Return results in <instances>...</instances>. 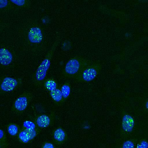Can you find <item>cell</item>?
Instances as JSON below:
<instances>
[{
    "instance_id": "6da1fadb",
    "label": "cell",
    "mask_w": 148,
    "mask_h": 148,
    "mask_svg": "<svg viewBox=\"0 0 148 148\" xmlns=\"http://www.w3.org/2000/svg\"><path fill=\"white\" fill-rule=\"evenodd\" d=\"M50 64V61L47 59L44 60L42 62L38 69L36 74V77L38 80L41 81L45 78Z\"/></svg>"
},
{
    "instance_id": "7a4b0ae2",
    "label": "cell",
    "mask_w": 148,
    "mask_h": 148,
    "mask_svg": "<svg viewBox=\"0 0 148 148\" xmlns=\"http://www.w3.org/2000/svg\"><path fill=\"white\" fill-rule=\"evenodd\" d=\"M28 37L31 42H40L42 39V35L40 29L38 27L31 28L29 32Z\"/></svg>"
},
{
    "instance_id": "3957f363",
    "label": "cell",
    "mask_w": 148,
    "mask_h": 148,
    "mask_svg": "<svg viewBox=\"0 0 148 148\" xmlns=\"http://www.w3.org/2000/svg\"><path fill=\"white\" fill-rule=\"evenodd\" d=\"M17 84L16 79L10 77H6L2 83L1 87L3 91L10 92L14 89Z\"/></svg>"
},
{
    "instance_id": "277c9868",
    "label": "cell",
    "mask_w": 148,
    "mask_h": 148,
    "mask_svg": "<svg viewBox=\"0 0 148 148\" xmlns=\"http://www.w3.org/2000/svg\"><path fill=\"white\" fill-rule=\"evenodd\" d=\"M12 55L7 49H0V63L2 65H7L9 64L12 60Z\"/></svg>"
},
{
    "instance_id": "5b68a950",
    "label": "cell",
    "mask_w": 148,
    "mask_h": 148,
    "mask_svg": "<svg viewBox=\"0 0 148 148\" xmlns=\"http://www.w3.org/2000/svg\"><path fill=\"white\" fill-rule=\"evenodd\" d=\"M134 121L130 115H125L123 117L122 121V127L123 130L127 132H131L134 125Z\"/></svg>"
},
{
    "instance_id": "8992f818",
    "label": "cell",
    "mask_w": 148,
    "mask_h": 148,
    "mask_svg": "<svg viewBox=\"0 0 148 148\" xmlns=\"http://www.w3.org/2000/svg\"><path fill=\"white\" fill-rule=\"evenodd\" d=\"M79 66V62L77 60L72 59L66 64L65 68V71L68 74H74L78 71Z\"/></svg>"
},
{
    "instance_id": "52a82bcc",
    "label": "cell",
    "mask_w": 148,
    "mask_h": 148,
    "mask_svg": "<svg viewBox=\"0 0 148 148\" xmlns=\"http://www.w3.org/2000/svg\"><path fill=\"white\" fill-rule=\"evenodd\" d=\"M27 105V100L25 97H18L14 103V107L18 110L22 111L26 108Z\"/></svg>"
},
{
    "instance_id": "ba28073f",
    "label": "cell",
    "mask_w": 148,
    "mask_h": 148,
    "mask_svg": "<svg viewBox=\"0 0 148 148\" xmlns=\"http://www.w3.org/2000/svg\"><path fill=\"white\" fill-rule=\"evenodd\" d=\"M97 74V71L95 69L93 68H88L84 72L83 77L84 80L89 82L94 79Z\"/></svg>"
},
{
    "instance_id": "9c48e42d",
    "label": "cell",
    "mask_w": 148,
    "mask_h": 148,
    "mask_svg": "<svg viewBox=\"0 0 148 148\" xmlns=\"http://www.w3.org/2000/svg\"><path fill=\"white\" fill-rule=\"evenodd\" d=\"M36 122L38 125L40 127H45L49 124L50 119L47 116L42 115L38 118Z\"/></svg>"
},
{
    "instance_id": "30bf717a",
    "label": "cell",
    "mask_w": 148,
    "mask_h": 148,
    "mask_svg": "<svg viewBox=\"0 0 148 148\" xmlns=\"http://www.w3.org/2000/svg\"><path fill=\"white\" fill-rule=\"evenodd\" d=\"M54 137L55 139L59 141L63 140L65 137L64 132L61 128L56 130L54 132Z\"/></svg>"
},
{
    "instance_id": "8fae6325",
    "label": "cell",
    "mask_w": 148,
    "mask_h": 148,
    "mask_svg": "<svg viewBox=\"0 0 148 148\" xmlns=\"http://www.w3.org/2000/svg\"><path fill=\"white\" fill-rule=\"evenodd\" d=\"M51 95L53 99L55 101L58 102L62 98V95L61 91L57 89L51 91Z\"/></svg>"
},
{
    "instance_id": "7c38bea8",
    "label": "cell",
    "mask_w": 148,
    "mask_h": 148,
    "mask_svg": "<svg viewBox=\"0 0 148 148\" xmlns=\"http://www.w3.org/2000/svg\"><path fill=\"white\" fill-rule=\"evenodd\" d=\"M18 131V127L14 124H11L8 127V132L12 136H14L16 135L17 134Z\"/></svg>"
},
{
    "instance_id": "4fadbf2b",
    "label": "cell",
    "mask_w": 148,
    "mask_h": 148,
    "mask_svg": "<svg viewBox=\"0 0 148 148\" xmlns=\"http://www.w3.org/2000/svg\"><path fill=\"white\" fill-rule=\"evenodd\" d=\"M18 137L24 143H27L30 140L27 133L24 130L19 133Z\"/></svg>"
},
{
    "instance_id": "5bb4252c",
    "label": "cell",
    "mask_w": 148,
    "mask_h": 148,
    "mask_svg": "<svg viewBox=\"0 0 148 148\" xmlns=\"http://www.w3.org/2000/svg\"><path fill=\"white\" fill-rule=\"evenodd\" d=\"M61 92L62 96L64 98H66L69 96L70 94V88L67 85H64L62 88Z\"/></svg>"
},
{
    "instance_id": "9a60e30c",
    "label": "cell",
    "mask_w": 148,
    "mask_h": 148,
    "mask_svg": "<svg viewBox=\"0 0 148 148\" xmlns=\"http://www.w3.org/2000/svg\"><path fill=\"white\" fill-rule=\"evenodd\" d=\"M46 88L49 90L52 91L56 89V84L53 81L49 80L47 81L45 84Z\"/></svg>"
},
{
    "instance_id": "2e32d148",
    "label": "cell",
    "mask_w": 148,
    "mask_h": 148,
    "mask_svg": "<svg viewBox=\"0 0 148 148\" xmlns=\"http://www.w3.org/2000/svg\"><path fill=\"white\" fill-rule=\"evenodd\" d=\"M24 131L27 133L30 140L33 139L36 135V132L34 129L26 128Z\"/></svg>"
},
{
    "instance_id": "e0dca14e",
    "label": "cell",
    "mask_w": 148,
    "mask_h": 148,
    "mask_svg": "<svg viewBox=\"0 0 148 148\" xmlns=\"http://www.w3.org/2000/svg\"><path fill=\"white\" fill-rule=\"evenodd\" d=\"M23 125L26 128L28 129H34L35 127V125L33 122L28 121H25Z\"/></svg>"
},
{
    "instance_id": "ac0fdd59",
    "label": "cell",
    "mask_w": 148,
    "mask_h": 148,
    "mask_svg": "<svg viewBox=\"0 0 148 148\" xmlns=\"http://www.w3.org/2000/svg\"><path fill=\"white\" fill-rule=\"evenodd\" d=\"M14 3L19 6H22L25 3V0H10Z\"/></svg>"
},
{
    "instance_id": "d6986e66",
    "label": "cell",
    "mask_w": 148,
    "mask_h": 148,
    "mask_svg": "<svg viewBox=\"0 0 148 148\" xmlns=\"http://www.w3.org/2000/svg\"><path fill=\"white\" fill-rule=\"evenodd\" d=\"M133 143L130 141H127L125 142L123 145L124 148H132L134 147Z\"/></svg>"
},
{
    "instance_id": "ffe728a7",
    "label": "cell",
    "mask_w": 148,
    "mask_h": 148,
    "mask_svg": "<svg viewBox=\"0 0 148 148\" xmlns=\"http://www.w3.org/2000/svg\"><path fill=\"white\" fill-rule=\"evenodd\" d=\"M8 4L7 0H0V8H2L6 6Z\"/></svg>"
},
{
    "instance_id": "44dd1931",
    "label": "cell",
    "mask_w": 148,
    "mask_h": 148,
    "mask_svg": "<svg viewBox=\"0 0 148 148\" xmlns=\"http://www.w3.org/2000/svg\"><path fill=\"white\" fill-rule=\"evenodd\" d=\"M43 148H54L53 145L50 143H47L44 145Z\"/></svg>"
},
{
    "instance_id": "7402d4cb",
    "label": "cell",
    "mask_w": 148,
    "mask_h": 148,
    "mask_svg": "<svg viewBox=\"0 0 148 148\" xmlns=\"http://www.w3.org/2000/svg\"><path fill=\"white\" fill-rule=\"evenodd\" d=\"M4 136V132L3 131L0 129V139L2 138Z\"/></svg>"
},
{
    "instance_id": "603a6c76",
    "label": "cell",
    "mask_w": 148,
    "mask_h": 148,
    "mask_svg": "<svg viewBox=\"0 0 148 148\" xmlns=\"http://www.w3.org/2000/svg\"><path fill=\"white\" fill-rule=\"evenodd\" d=\"M0 147H1V146H0Z\"/></svg>"
}]
</instances>
